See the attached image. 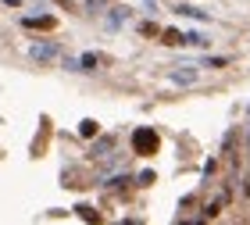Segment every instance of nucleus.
<instances>
[{
	"label": "nucleus",
	"mask_w": 250,
	"mask_h": 225,
	"mask_svg": "<svg viewBox=\"0 0 250 225\" xmlns=\"http://www.w3.org/2000/svg\"><path fill=\"white\" fill-rule=\"evenodd\" d=\"M132 147H136V154H157V147H161V140H157V132L154 129H146V125H140L132 132Z\"/></svg>",
	"instance_id": "nucleus-1"
},
{
	"label": "nucleus",
	"mask_w": 250,
	"mask_h": 225,
	"mask_svg": "<svg viewBox=\"0 0 250 225\" xmlns=\"http://www.w3.org/2000/svg\"><path fill=\"white\" fill-rule=\"evenodd\" d=\"M58 54H61V47H58V43H47V40H43V43H32V47H29V58H32V61H40V64L54 61Z\"/></svg>",
	"instance_id": "nucleus-2"
},
{
	"label": "nucleus",
	"mask_w": 250,
	"mask_h": 225,
	"mask_svg": "<svg viewBox=\"0 0 250 225\" xmlns=\"http://www.w3.org/2000/svg\"><path fill=\"white\" fill-rule=\"evenodd\" d=\"M168 79H172L175 86H193V82H197V68H189V64H179V68L168 72Z\"/></svg>",
	"instance_id": "nucleus-3"
},
{
	"label": "nucleus",
	"mask_w": 250,
	"mask_h": 225,
	"mask_svg": "<svg viewBox=\"0 0 250 225\" xmlns=\"http://www.w3.org/2000/svg\"><path fill=\"white\" fill-rule=\"evenodd\" d=\"M97 64H100L97 54H83V58L75 61V72H97Z\"/></svg>",
	"instance_id": "nucleus-4"
},
{
	"label": "nucleus",
	"mask_w": 250,
	"mask_h": 225,
	"mask_svg": "<svg viewBox=\"0 0 250 225\" xmlns=\"http://www.w3.org/2000/svg\"><path fill=\"white\" fill-rule=\"evenodd\" d=\"M21 25L25 29H54V18L43 15V18H21Z\"/></svg>",
	"instance_id": "nucleus-5"
},
{
	"label": "nucleus",
	"mask_w": 250,
	"mask_h": 225,
	"mask_svg": "<svg viewBox=\"0 0 250 225\" xmlns=\"http://www.w3.org/2000/svg\"><path fill=\"white\" fill-rule=\"evenodd\" d=\"M107 150H115V136H100V140L93 143V157H104Z\"/></svg>",
	"instance_id": "nucleus-6"
},
{
	"label": "nucleus",
	"mask_w": 250,
	"mask_h": 225,
	"mask_svg": "<svg viewBox=\"0 0 250 225\" xmlns=\"http://www.w3.org/2000/svg\"><path fill=\"white\" fill-rule=\"evenodd\" d=\"M125 18H129V7H115V11L107 15V25H111V29H118Z\"/></svg>",
	"instance_id": "nucleus-7"
},
{
	"label": "nucleus",
	"mask_w": 250,
	"mask_h": 225,
	"mask_svg": "<svg viewBox=\"0 0 250 225\" xmlns=\"http://www.w3.org/2000/svg\"><path fill=\"white\" fill-rule=\"evenodd\" d=\"M179 15H186V18H197V21H208V11H200V7H189V4H183V7H175Z\"/></svg>",
	"instance_id": "nucleus-8"
},
{
	"label": "nucleus",
	"mask_w": 250,
	"mask_h": 225,
	"mask_svg": "<svg viewBox=\"0 0 250 225\" xmlns=\"http://www.w3.org/2000/svg\"><path fill=\"white\" fill-rule=\"evenodd\" d=\"M161 43H168V47H179V43H183V32H175V29H165V32H161Z\"/></svg>",
	"instance_id": "nucleus-9"
},
{
	"label": "nucleus",
	"mask_w": 250,
	"mask_h": 225,
	"mask_svg": "<svg viewBox=\"0 0 250 225\" xmlns=\"http://www.w3.org/2000/svg\"><path fill=\"white\" fill-rule=\"evenodd\" d=\"M183 43H189V47H208V36H204V32H186Z\"/></svg>",
	"instance_id": "nucleus-10"
},
{
	"label": "nucleus",
	"mask_w": 250,
	"mask_h": 225,
	"mask_svg": "<svg viewBox=\"0 0 250 225\" xmlns=\"http://www.w3.org/2000/svg\"><path fill=\"white\" fill-rule=\"evenodd\" d=\"M79 136H86V140H89V136H97V122H93V118H86L83 125H79Z\"/></svg>",
	"instance_id": "nucleus-11"
},
{
	"label": "nucleus",
	"mask_w": 250,
	"mask_h": 225,
	"mask_svg": "<svg viewBox=\"0 0 250 225\" xmlns=\"http://www.w3.org/2000/svg\"><path fill=\"white\" fill-rule=\"evenodd\" d=\"M140 32H143V36H157V25H154V21H143Z\"/></svg>",
	"instance_id": "nucleus-12"
},
{
	"label": "nucleus",
	"mask_w": 250,
	"mask_h": 225,
	"mask_svg": "<svg viewBox=\"0 0 250 225\" xmlns=\"http://www.w3.org/2000/svg\"><path fill=\"white\" fill-rule=\"evenodd\" d=\"M79 211V218H89V222H97V215H93V207H75Z\"/></svg>",
	"instance_id": "nucleus-13"
},
{
	"label": "nucleus",
	"mask_w": 250,
	"mask_h": 225,
	"mask_svg": "<svg viewBox=\"0 0 250 225\" xmlns=\"http://www.w3.org/2000/svg\"><path fill=\"white\" fill-rule=\"evenodd\" d=\"M61 4H64V0H61Z\"/></svg>",
	"instance_id": "nucleus-14"
}]
</instances>
